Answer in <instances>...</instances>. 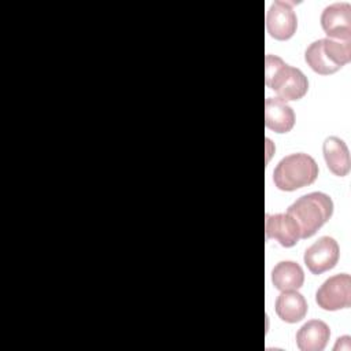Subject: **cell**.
<instances>
[{"label":"cell","instance_id":"1","mask_svg":"<svg viewBox=\"0 0 351 351\" xmlns=\"http://www.w3.org/2000/svg\"><path fill=\"white\" fill-rule=\"evenodd\" d=\"M265 84L285 103L302 99L308 90V81L303 71L271 53L265 58Z\"/></svg>","mask_w":351,"mask_h":351},{"label":"cell","instance_id":"2","mask_svg":"<svg viewBox=\"0 0 351 351\" xmlns=\"http://www.w3.org/2000/svg\"><path fill=\"white\" fill-rule=\"evenodd\" d=\"M300 229V239L314 236L333 214L332 199L322 192H311L300 196L287 210Z\"/></svg>","mask_w":351,"mask_h":351},{"label":"cell","instance_id":"3","mask_svg":"<svg viewBox=\"0 0 351 351\" xmlns=\"http://www.w3.org/2000/svg\"><path fill=\"white\" fill-rule=\"evenodd\" d=\"M318 177V165L313 156L298 152L282 158L273 171L274 185L280 191L292 192L311 185Z\"/></svg>","mask_w":351,"mask_h":351},{"label":"cell","instance_id":"4","mask_svg":"<svg viewBox=\"0 0 351 351\" xmlns=\"http://www.w3.org/2000/svg\"><path fill=\"white\" fill-rule=\"evenodd\" d=\"M304 60L317 74H333L350 63L351 41H339L328 37L319 38L307 47Z\"/></svg>","mask_w":351,"mask_h":351},{"label":"cell","instance_id":"5","mask_svg":"<svg viewBox=\"0 0 351 351\" xmlns=\"http://www.w3.org/2000/svg\"><path fill=\"white\" fill-rule=\"evenodd\" d=\"M315 302L326 311L348 308L351 306V277L347 273L329 277L317 289Z\"/></svg>","mask_w":351,"mask_h":351},{"label":"cell","instance_id":"6","mask_svg":"<svg viewBox=\"0 0 351 351\" xmlns=\"http://www.w3.org/2000/svg\"><path fill=\"white\" fill-rule=\"evenodd\" d=\"M293 1L276 0L266 14V29L270 37L278 41L289 40L298 29V16L293 11Z\"/></svg>","mask_w":351,"mask_h":351},{"label":"cell","instance_id":"7","mask_svg":"<svg viewBox=\"0 0 351 351\" xmlns=\"http://www.w3.org/2000/svg\"><path fill=\"white\" fill-rule=\"evenodd\" d=\"M340 250L333 237L322 236L304 251V263L313 274H322L333 269L339 261Z\"/></svg>","mask_w":351,"mask_h":351},{"label":"cell","instance_id":"8","mask_svg":"<svg viewBox=\"0 0 351 351\" xmlns=\"http://www.w3.org/2000/svg\"><path fill=\"white\" fill-rule=\"evenodd\" d=\"M321 26L328 38L351 41V5L348 3H333L324 8Z\"/></svg>","mask_w":351,"mask_h":351},{"label":"cell","instance_id":"9","mask_svg":"<svg viewBox=\"0 0 351 351\" xmlns=\"http://www.w3.org/2000/svg\"><path fill=\"white\" fill-rule=\"evenodd\" d=\"M266 239H274L281 247H293L300 240V229L289 214H266Z\"/></svg>","mask_w":351,"mask_h":351},{"label":"cell","instance_id":"10","mask_svg":"<svg viewBox=\"0 0 351 351\" xmlns=\"http://www.w3.org/2000/svg\"><path fill=\"white\" fill-rule=\"evenodd\" d=\"M266 128L276 133H288L295 125V112L291 106L278 97H267L265 101Z\"/></svg>","mask_w":351,"mask_h":351},{"label":"cell","instance_id":"11","mask_svg":"<svg viewBox=\"0 0 351 351\" xmlns=\"http://www.w3.org/2000/svg\"><path fill=\"white\" fill-rule=\"evenodd\" d=\"M330 337L329 326L321 319L307 321L296 333V344L300 351H322Z\"/></svg>","mask_w":351,"mask_h":351},{"label":"cell","instance_id":"12","mask_svg":"<svg viewBox=\"0 0 351 351\" xmlns=\"http://www.w3.org/2000/svg\"><path fill=\"white\" fill-rule=\"evenodd\" d=\"M324 158L328 169L337 177H344L348 174L351 167L350 152L347 144L336 136H330L324 141L322 145Z\"/></svg>","mask_w":351,"mask_h":351},{"label":"cell","instance_id":"13","mask_svg":"<svg viewBox=\"0 0 351 351\" xmlns=\"http://www.w3.org/2000/svg\"><path fill=\"white\" fill-rule=\"evenodd\" d=\"M276 313L278 318L288 324L302 321L307 314V302L296 289L281 291L276 300Z\"/></svg>","mask_w":351,"mask_h":351},{"label":"cell","instance_id":"14","mask_svg":"<svg viewBox=\"0 0 351 351\" xmlns=\"http://www.w3.org/2000/svg\"><path fill=\"white\" fill-rule=\"evenodd\" d=\"M271 281L280 291H298L304 282V273L299 263L293 261H282L274 266Z\"/></svg>","mask_w":351,"mask_h":351},{"label":"cell","instance_id":"15","mask_svg":"<svg viewBox=\"0 0 351 351\" xmlns=\"http://www.w3.org/2000/svg\"><path fill=\"white\" fill-rule=\"evenodd\" d=\"M351 348V341H350V336H343V337H339L333 350L337 351V350H344V351H350Z\"/></svg>","mask_w":351,"mask_h":351}]
</instances>
